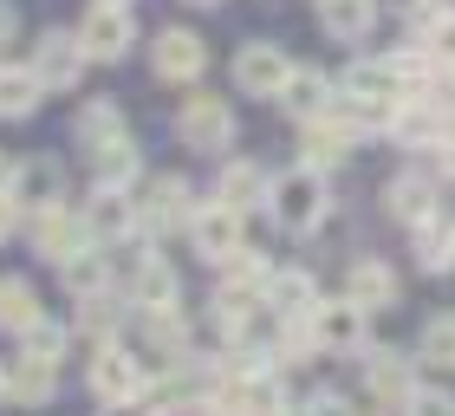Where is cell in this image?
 <instances>
[{
  "instance_id": "cell-33",
  "label": "cell",
  "mask_w": 455,
  "mask_h": 416,
  "mask_svg": "<svg viewBox=\"0 0 455 416\" xmlns=\"http://www.w3.org/2000/svg\"><path fill=\"white\" fill-rule=\"evenodd\" d=\"M20 351H33V358H66V325H52V319H33L27 332H20Z\"/></svg>"
},
{
  "instance_id": "cell-36",
  "label": "cell",
  "mask_w": 455,
  "mask_h": 416,
  "mask_svg": "<svg viewBox=\"0 0 455 416\" xmlns=\"http://www.w3.org/2000/svg\"><path fill=\"white\" fill-rule=\"evenodd\" d=\"M306 416H351V404L345 397H332V390H325V397H313V410Z\"/></svg>"
},
{
  "instance_id": "cell-6",
  "label": "cell",
  "mask_w": 455,
  "mask_h": 416,
  "mask_svg": "<svg viewBox=\"0 0 455 416\" xmlns=\"http://www.w3.org/2000/svg\"><path fill=\"white\" fill-rule=\"evenodd\" d=\"M293 78V66H286V46H241V59H235V85L247 92V98H280V85Z\"/></svg>"
},
{
  "instance_id": "cell-41",
  "label": "cell",
  "mask_w": 455,
  "mask_h": 416,
  "mask_svg": "<svg viewBox=\"0 0 455 416\" xmlns=\"http://www.w3.org/2000/svg\"><path fill=\"white\" fill-rule=\"evenodd\" d=\"M196 7H215V0H196Z\"/></svg>"
},
{
  "instance_id": "cell-32",
  "label": "cell",
  "mask_w": 455,
  "mask_h": 416,
  "mask_svg": "<svg viewBox=\"0 0 455 416\" xmlns=\"http://www.w3.org/2000/svg\"><path fill=\"white\" fill-rule=\"evenodd\" d=\"M417 247H423V267L429 274H443V267H455V235L436 221H417Z\"/></svg>"
},
{
  "instance_id": "cell-7",
  "label": "cell",
  "mask_w": 455,
  "mask_h": 416,
  "mask_svg": "<svg viewBox=\"0 0 455 416\" xmlns=\"http://www.w3.org/2000/svg\"><path fill=\"white\" fill-rule=\"evenodd\" d=\"M306 325H313V345H332V351H358L364 345V306L351 293L345 300H319Z\"/></svg>"
},
{
  "instance_id": "cell-24",
  "label": "cell",
  "mask_w": 455,
  "mask_h": 416,
  "mask_svg": "<svg viewBox=\"0 0 455 416\" xmlns=\"http://www.w3.org/2000/svg\"><path fill=\"white\" fill-rule=\"evenodd\" d=\"M39 319V293H33V286L27 280H0V332H27Z\"/></svg>"
},
{
  "instance_id": "cell-42",
  "label": "cell",
  "mask_w": 455,
  "mask_h": 416,
  "mask_svg": "<svg viewBox=\"0 0 455 416\" xmlns=\"http://www.w3.org/2000/svg\"><path fill=\"white\" fill-rule=\"evenodd\" d=\"M0 390H7V378H0Z\"/></svg>"
},
{
  "instance_id": "cell-38",
  "label": "cell",
  "mask_w": 455,
  "mask_h": 416,
  "mask_svg": "<svg viewBox=\"0 0 455 416\" xmlns=\"http://www.w3.org/2000/svg\"><path fill=\"white\" fill-rule=\"evenodd\" d=\"M13 27H20V20H13V7H7V0H0V46L13 39Z\"/></svg>"
},
{
  "instance_id": "cell-29",
  "label": "cell",
  "mask_w": 455,
  "mask_h": 416,
  "mask_svg": "<svg viewBox=\"0 0 455 416\" xmlns=\"http://www.w3.org/2000/svg\"><path fill=\"white\" fill-rule=\"evenodd\" d=\"M92 163H98V182H131L137 176V150H131V137H117V143H105V150H92Z\"/></svg>"
},
{
  "instance_id": "cell-12",
  "label": "cell",
  "mask_w": 455,
  "mask_h": 416,
  "mask_svg": "<svg viewBox=\"0 0 455 416\" xmlns=\"http://www.w3.org/2000/svg\"><path fill=\"white\" fill-rule=\"evenodd\" d=\"M59 189H66V176H59V163L33 156L27 170L13 176V202L27 208V215H46V208H59Z\"/></svg>"
},
{
  "instance_id": "cell-19",
  "label": "cell",
  "mask_w": 455,
  "mask_h": 416,
  "mask_svg": "<svg viewBox=\"0 0 455 416\" xmlns=\"http://www.w3.org/2000/svg\"><path fill=\"white\" fill-rule=\"evenodd\" d=\"M7 390L20 404H46L52 397V358H33V351H20L13 371H7Z\"/></svg>"
},
{
  "instance_id": "cell-20",
  "label": "cell",
  "mask_w": 455,
  "mask_h": 416,
  "mask_svg": "<svg viewBox=\"0 0 455 416\" xmlns=\"http://www.w3.org/2000/svg\"><path fill=\"white\" fill-rule=\"evenodd\" d=\"M137 208H143V228H170V221L189 215V189H182L176 176H156L150 182V202H137Z\"/></svg>"
},
{
  "instance_id": "cell-34",
  "label": "cell",
  "mask_w": 455,
  "mask_h": 416,
  "mask_svg": "<svg viewBox=\"0 0 455 416\" xmlns=\"http://www.w3.org/2000/svg\"><path fill=\"white\" fill-rule=\"evenodd\" d=\"M429 52H436V66H455V13L449 7L429 20Z\"/></svg>"
},
{
  "instance_id": "cell-5",
  "label": "cell",
  "mask_w": 455,
  "mask_h": 416,
  "mask_svg": "<svg viewBox=\"0 0 455 416\" xmlns=\"http://www.w3.org/2000/svg\"><path fill=\"white\" fill-rule=\"evenodd\" d=\"M92 390L105 404H137L143 390H150V378H143V364L131 358V351H117V345H105L92 358Z\"/></svg>"
},
{
  "instance_id": "cell-1",
  "label": "cell",
  "mask_w": 455,
  "mask_h": 416,
  "mask_svg": "<svg viewBox=\"0 0 455 416\" xmlns=\"http://www.w3.org/2000/svg\"><path fill=\"white\" fill-rule=\"evenodd\" d=\"M267 202H274V221L286 228V235H313V228L325 221V208H332V202H325V182H319L313 163H306V170H293V176H280Z\"/></svg>"
},
{
  "instance_id": "cell-11",
  "label": "cell",
  "mask_w": 455,
  "mask_h": 416,
  "mask_svg": "<svg viewBox=\"0 0 455 416\" xmlns=\"http://www.w3.org/2000/svg\"><path fill=\"white\" fill-rule=\"evenodd\" d=\"M202 66H209V52H202L196 33H163V39H156V78L189 85V78H202Z\"/></svg>"
},
{
  "instance_id": "cell-25",
  "label": "cell",
  "mask_w": 455,
  "mask_h": 416,
  "mask_svg": "<svg viewBox=\"0 0 455 416\" xmlns=\"http://www.w3.org/2000/svg\"><path fill=\"white\" fill-rule=\"evenodd\" d=\"M371 390H378L384 404H410L417 397V390H410V358H397V351L371 358Z\"/></svg>"
},
{
  "instance_id": "cell-21",
  "label": "cell",
  "mask_w": 455,
  "mask_h": 416,
  "mask_svg": "<svg viewBox=\"0 0 455 416\" xmlns=\"http://www.w3.org/2000/svg\"><path fill=\"white\" fill-rule=\"evenodd\" d=\"M131 306H143V312H163V306H176V274H170L163 260H137Z\"/></svg>"
},
{
  "instance_id": "cell-14",
  "label": "cell",
  "mask_w": 455,
  "mask_h": 416,
  "mask_svg": "<svg viewBox=\"0 0 455 416\" xmlns=\"http://www.w3.org/2000/svg\"><path fill=\"white\" fill-rule=\"evenodd\" d=\"M351 137H358V131L339 124L332 111H325V117H306V163H313V170H332V163L351 150Z\"/></svg>"
},
{
  "instance_id": "cell-16",
  "label": "cell",
  "mask_w": 455,
  "mask_h": 416,
  "mask_svg": "<svg viewBox=\"0 0 455 416\" xmlns=\"http://www.w3.org/2000/svg\"><path fill=\"white\" fill-rule=\"evenodd\" d=\"M345 293L358 300L364 312H371V306H390V300H397V274H390L384 260H358V267L345 274Z\"/></svg>"
},
{
  "instance_id": "cell-18",
  "label": "cell",
  "mask_w": 455,
  "mask_h": 416,
  "mask_svg": "<svg viewBox=\"0 0 455 416\" xmlns=\"http://www.w3.org/2000/svg\"><path fill=\"white\" fill-rule=\"evenodd\" d=\"M267 306H274L280 319H313L319 293H313V280H306V274H274V280H267Z\"/></svg>"
},
{
  "instance_id": "cell-31",
  "label": "cell",
  "mask_w": 455,
  "mask_h": 416,
  "mask_svg": "<svg viewBox=\"0 0 455 416\" xmlns=\"http://www.w3.org/2000/svg\"><path fill=\"white\" fill-rule=\"evenodd\" d=\"M423 358L436 371H455V312H443V319L423 325Z\"/></svg>"
},
{
  "instance_id": "cell-22",
  "label": "cell",
  "mask_w": 455,
  "mask_h": 416,
  "mask_svg": "<svg viewBox=\"0 0 455 416\" xmlns=\"http://www.w3.org/2000/svg\"><path fill=\"white\" fill-rule=\"evenodd\" d=\"M117 137H131L124 131V117H117V104H85L78 111V150H105V143H117Z\"/></svg>"
},
{
  "instance_id": "cell-40",
  "label": "cell",
  "mask_w": 455,
  "mask_h": 416,
  "mask_svg": "<svg viewBox=\"0 0 455 416\" xmlns=\"http://www.w3.org/2000/svg\"><path fill=\"white\" fill-rule=\"evenodd\" d=\"M443 170H449V176H455V137H449V143H443Z\"/></svg>"
},
{
  "instance_id": "cell-35",
  "label": "cell",
  "mask_w": 455,
  "mask_h": 416,
  "mask_svg": "<svg viewBox=\"0 0 455 416\" xmlns=\"http://www.w3.org/2000/svg\"><path fill=\"white\" fill-rule=\"evenodd\" d=\"M410 416H455V397L449 390H417V397H410Z\"/></svg>"
},
{
  "instance_id": "cell-37",
  "label": "cell",
  "mask_w": 455,
  "mask_h": 416,
  "mask_svg": "<svg viewBox=\"0 0 455 416\" xmlns=\"http://www.w3.org/2000/svg\"><path fill=\"white\" fill-rule=\"evenodd\" d=\"M13 215H20V202H13V196H0V241L13 235Z\"/></svg>"
},
{
  "instance_id": "cell-3",
  "label": "cell",
  "mask_w": 455,
  "mask_h": 416,
  "mask_svg": "<svg viewBox=\"0 0 455 416\" xmlns=\"http://www.w3.org/2000/svg\"><path fill=\"white\" fill-rule=\"evenodd\" d=\"M189 235H196V254L202 260H235L241 254V208L235 202H209V208H196L189 215Z\"/></svg>"
},
{
  "instance_id": "cell-30",
  "label": "cell",
  "mask_w": 455,
  "mask_h": 416,
  "mask_svg": "<svg viewBox=\"0 0 455 416\" xmlns=\"http://www.w3.org/2000/svg\"><path fill=\"white\" fill-rule=\"evenodd\" d=\"M221 196L235 202V208H247V202H260V196H274V189H267V176L254 170V163H235V170H221Z\"/></svg>"
},
{
  "instance_id": "cell-17",
  "label": "cell",
  "mask_w": 455,
  "mask_h": 416,
  "mask_svg": "<svg viewBox=\"0 0 455 416\" xmlns=\"http://www.w3.org/2000/svg\"><path fill=\"white\" fill-rule=\"evenodd\" d=\"M378 20V0H319V27L339 39H364Z\"/></svg>"
},
{
  "instance_id": "cell-15",
  "label": "cell",
  "mask_w": 455,
  "mask_h": 416,
  "mask_svg": "<svg viewBox=\"0 0 455 416\" xmlns=\"http://www.w3.org/2000/svg\"><path fill=\"white\" fill-rule=\"evenodd\" d=\"M280 104H286L293 117H325V104H332V92H325V72L293 66V78L280 85Z\"/></svg>"
},
{
  "instance_id": "cell-26",
  "label": "cell",
  "mask_w": 455,
  "mask_h": 416,
  "mask_svg": "<svg viewBox=\"0 0 455 416\" xmlns=\"http://www.w3.org/2000/svg\"><path fill=\"white\" fill-rule=\"evenodd\" d=\"M39 72H13V66H0V117H27L33 104H39Z\"/></svg>"
},
{
  "instance_id": "cell-39",
  "label": "cell",
  "mask_w": 455,
  "mask_h": 416,
  "mask_svg": "<svg viewBox=\"0 0 455 416\" xmlns=\"http://www.w3.org/2000/svg\"><path fill=\"white\" fill-rule=\"evenodd\" d=\"M13 176H20V170L7 163V150H0V196H13Z\"/></svg>"
},
{
  "instance_id": "cell-10",
  "label": "cell",
  "mask_w": 455,
  "mask_h": 416,
  "mask_svg": "<svg viewBox=\"0 0 455 416\" xmlns=\"http://www.w3.org/2000/svg\"><path fill=\"white\" fill-rule=\"evenodd\" d=\"M33 241H39V254H46V260H72L78 247L92 241V228H85V215L46 208V215H33Z\"/></svg>"
},
{
  "instance_id": "cell-28",
  "label": "cell",
  "mask_w": 455,
  "mask_h": 416,
  "mask_svg": "<svg viewBox=\"0 0 455 416\" xmlns=\"http://www.w3.org/2000/svg\"><path fill=\"white\" fill-rule=\"evenodd\" d=\"M228 267V280H221V293H235V300H254V293H267V267L254 260V254H235V260H221Z\"/></svg>"
},
{
  "instance_id": "cell-2",
  "label": "cell",
  "mask_w": 455,
  "mask_h": 416,
  "mask_svg": "<svg viewBox=\"0 0 455 416\" xmlns=\"http://www.w3.org/2000/svg\"><path fill=\"white\" fill-rule=\"evenodd\" d=\"M176 131L189 150H228L235 143V111H228V98H189L176 111Z\"/></svg>"
},
{
  "instance_id": "cell-27",
  "label": "cell",
  "mask_w": 455,
  "mask_h": 416,
  "mask_svg": "<svg viewBox=\"0 0 455 416\" xmlns=\"http://www.w3.org/2000/svg\"><path fill=\"white\" fill-rule=\"evenodd\" d=\"M59 274H66V293H105V260L92 254V247H78L72 260H59Z\"/></svg>"
},
{
  "instance_id": "cell-13",
  "label": "cell",
  "mask_w": 455,
  "mask_h": 416,
  "mask_svg": "<svg viewBox=\"0 0 455 416\" xmlns=\"http://www.w3.org/2000/svg\"><path fill=\"white\" fill-rule=\"evenodd\" d=\"M403 66L397 59H358V66L345 72V92H358V98H390V104H403Z\"/></svg>"
},
{
  "instance_id": "cell-4",
  "label": "cell",
  "mask_w": 455,
  "mask_h": 416,
  "mask_svg": "<svg viewBox=\"0 0 455 416\" xmlns=\"http://www.w3.org/2000/svg\"><path fill=\"white\" fill-rule=\"evenodd\" d=\"M78 39H85L92 59H124L131 39H137V20H131L124 0H98V7L85 13V27H78Z\"/></svg>"
},
{
  "instance_id": "cell-23",
  "label": "cell",
  "mask_w": 455,
  "mask_h": 416,
  "mask_svg": "<svg viewBox=\"0 0 455 416\" xmlns=\"http://www.w3.org/2000/svg\"><path fill=\"white\" fill-rule=\"evenodd\" d=\"M384 202H390V215L397 221H429V208H436V189H429L423 176H397L384 189Z\"/></svg>"
},
{
  "instance_id": "cell-9",
  "label": "cell",
  "mask_w": 455,
  "mask_h": 416,
  "mask_svg": "<svg viewBox=\"0 0 455 416\" xmlns=\"http://www.w3.org/2000/svg\"><path fill=\"white\" fill-rule=\"evenodd\" d=\"M85 228H92V241H124L131 228H143V208L117 182H98V196L85 202Z\"/></svg>"
},
{
  "instance_id": "cell-8",
  "label": "cell",
  "mask_w": 455,
  "mask_h": 416,
  "mask_svg": "<svg viewBox=\"0 0 455 416\" xmlns=\"http://www.w3.org/2000/svg\"><path fill=\"white\" fill-rule=\"evenodd\" d=\"M85 39H72V33H46L39 39V52H33V72H39V85H52V92H72L78 85V72H85Z\"/></svg>"
}]
</instances>
